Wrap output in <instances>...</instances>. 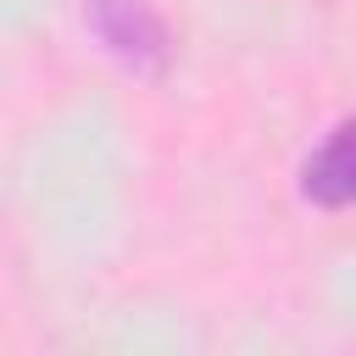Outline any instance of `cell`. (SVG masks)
Masks as SVG:
<instances>
[{"label": "cell", "mask_w": 356, "mask_h": 356, "mask_svg": "<svg viewBox=\"0 0 356 356\" xmlns=\"http://www.w3.org/2000/svg\"><path fill=\"white\" fill-rule=\"evenodd\" d=\"M300 189L317 200V206H350L356 200V117L339 122L306 161L300 172Z\"/></svg>", "instance_id": "6da1fadb"}]
</instances>
